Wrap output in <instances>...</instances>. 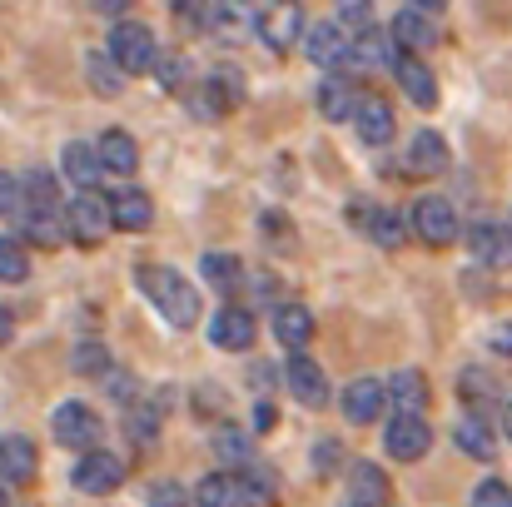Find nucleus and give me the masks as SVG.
<instances>
[{
	"label": "nucleus",
	"instance_id": "1",
	"mask_svg": "<svg viewBox=\"0 0 512 507\" xmlns=\"http://www.w3.org/2000/svg\"><path fill=\"white\" fill-rule=\"evenodd\" d=\"M140 289H145V299L160 309V319H165L170 329H194V324H199V289H194L179 269L145 264V269H140Z\"/></svg>",
	"mask_w": 512,
	"mask_h": 507
},
{
	"label": "nucleus",
	"instance_id": "2",
	"mask_svg": "<svg viewBox=\"0 0 512 507\" xmlns=\"http://www.w3.org/2000/svg\"><path fill=\"white\" fill-rule=\"evenodd\" d=\"M65 224H70V239L95 249L110 229H115V199L100 194V189H80L70 204H65Z\"/></svg>",
	"mask_w": 512,
	"mask_h": 507
},
{
	"label": "nucleus",
	"instance_id": "3",
	"mask_svg": "<svg viewBox=\"0 0 512 507\" xmlns=\"http://www.w3.org/2000/svg\"><path fill=\"white\" fill-rule=\"evenodd\" d=\"M110 55H115V65H120L125 75H145V70H155V60H160L155 35H150V25H140V20H120V25L110 30Z\"/></svg>",
	"mask_w": 512,
	"mask_h": 507
},
{
	"label": "nucleus",
	"instance_id": "4",
	"mask_svg": "<svg viewBox=\"0 0 512 507\" xmlns=\"http://www.w3.org/2000/svg\"><path fill=\"white\" fill-rule=\"evenodd\" d=\"M50 433H55V443L60 448H80V453H90L95 443H100V433H105V423H100V413L90 408V403H60L55 408V418H50Z\"/></svg>",
	"mask_w": 512,
	"mask_h": 507
},
{
	"label": "nucleus",
	"instance_id": "5",
	"mask_svg": "<svg viewBox=\"0 0 512 507\" xmlns=\"http://www.w3.org/2000/svg\"><path fill=\"white\" fill-rule=\"evenodd\" d=\"M383 448H388V458H398V463H418V458H428V448H433V428L423 423V413H393L388 428H383Z\"/></svg>",
	"mask_w": 512,
	"mask_h": 507
},
{
	"label": "nucleus",
	"instance_id": "6",
	"mask_svg": "<svg viewBox=\"0 0 512 507\" xmlns=\"http://www.w3.org/2000/svg\"><path fill=\"white\" fill-rule=\"evenodd\" d=\"M413 229H418V239L428 249H448L458 239V214H453V204L443 194H423L413 204Z\"/></svg>",
	"mask_w": 512,
	"mask_h": 507
},
{
	"label": "nucleus",
	"instance_id": "7",
	"mask_svg": "<svg viewBox=\"0 0 512 507\" xmlns=\"http://www.w3.org/2000/svg\"><path fill=\"white\" fill-rule=\"evenodd\" d=\"M304 50H309V60H314V65L339 70V65L353 60V30H348L343 20H319V25H309Z\"/></svg>",
	"mask_w": 512,
	"mask_h": 507
},
{
	"label": "nucleus",
	"instance_id": "8",
	"mask_svg": "<svg viewBox=\"0 0 512 507\" xmlns=\"http://www.w3.org/2000/svg\"><path fill=\"white\" fill-rule=\"evenodd\" d=\"M309 35V25H304V5L299 0H274L264 15H259V40L269 45V50H289V45H299Z\"/></svg>",
	"mask_w": 512,
	"mask_h": 507
},
{
	"label": "nucleus",
	"instance_id": "9",
	"mask_svg": "<svg viewBox=\"0 0 512 507\" xmlns=\"http://www.w3.org/2000/svg\"><path fill=\"white\" fill-rule=\"evenodd\" d=\"M239 100H244L239 70H209V80H204L199 95H194V115H199V120H219V115H229Z\"/></svg>",
	"mask_w": 512,
	"mask_h": 507
},
{
	"label": "nucleus",
	"instance_id": "10",
	"mask_svg": "<svg viewBox=\"0 0 512 507\" xmlns=\"http://www.w3.org/2000/svg\"><path fill=\"white\" fill-rule=\"evenodd\" d=\"M120 483H125V463H120L115 453H100V448L80 453V463H75V488H80V493L105 498V493H115Z\"/></svg>",
	"mask_w": 512,
	"mask_h": 507
},
{
	"label": "nucleus",
	"instance_id": "11",
	"mask_svg": "<svg viewBox=\"0 0 512 507\" xmlns=\"http://www.w3.org/2000/svg\"><path fill=\"white\" fill-rule=\"evenodd\" d=\"M339 408H343V418L348 423H378L383 418V408H393V398H388V383H378V378H353L348 388H343V398H339Z\"/></svg>",
	"mask_w": 512,
	"mask_h": 507
},
{
	"label": "nucleus",
	"instance_id": "12",
	"mask_svg": "<svg viewBox=\"0 0 512 507\" xmlns=\"http://www.w3.org/2000/svg\"><path fill=\"white\" fill-rule=\"evenodd\" d=\"M284 383H289V393H294L304 408H329V373H324L309 353H289Z\"/></svg>",
	"mask_w": 512,
	"mask_h": 507
},
{
	"label": "nucleus",
	"instance_id": "13",
	"mask_svg": "<svg viewBox=\"0 0 512 507\" xmlns=\"http://www.w3.org/2000/svg\"><path fill=\"white\" fill-rule=\"evenodd\" d=\"M209 343L224 348V353H244L254 343V309H239V304H224L214 319H209Z\"/></svg>",
	"mask_w": 512,
	"mask_h": 507
},
{
	"label": "nucleus",
	"instance_id": "14",
	"mask_svg": "<svg viewBox=\"0 0 512 507\" xmlns=\"http://www.w3.org/2000/svg\"><path fill=\"white\" fill-rule=\"evenodd\" d=\"M393 75H398L403 95H408L418 110H433V105H438V80H433V70L423 65V55H408V50H398V60H393Z\"/></svg>",
	"mask_w": 512,
	"mask_h": 507
},
{
	"label": "nucleus",
	"instance_id": "15",
	"mask_svg": "<svg viewBox=\"0 0 512 507\" xmlns=\"http://www.w3.org/2000/svg\"><path fill=\"white\" fill-rule=\"evenodd\" d=\"M388 35H393V45H398V50H408V55H418V50H433V45H438V25H433V15H428V10H418V5L398 10Z\"/></svg>",
	"mask_w": 512,
	"mask_h": 507
},
{
	"label": "nucleus",
	"instance_id": "16",
	"mask_svg": "<svg viewBox=\"0 0 512 507\" xmlns=\"http://www.w3.org/2000/svg\"><path fill=\"white\" fill-rule=\"evenodd\" d=\"M35 473H40L35 443L20 438V433H5V438H0V478H5L10 488H20V483H30Z\"/></svg>",
	"mask_w": 512,
	"mask_h": 507
},
{
	"label": "nucleus",
	"instance_id": "17",
	"mask_svg": "<svg viewBox=\"0 0 512 507\" xmlns=\"http://www.w3.org/2000/svg\"><path fill=\"white\" fill-rule=\"evenodd\" d=\"M353 125H358V140L363 145H388L393 140V105L383 100V95H363L358 100V110H353Z\"/></svg>",
	"mask_w": 512,
	"mask_h": 507
},
{
	"label": "nucleus",
	"instance_id": "18",
	"mask_svg": "<svg viewBox=\"0 0 512 507\" xmlns=\"http://www.w3.org/2000/svg\"><path fill=\"white\" fill-rule=\"evenodd\" d=\"M60 169H65V179H70L75 189H95V184H100V174H110V169H105V155H100V145L90 150L85 140L65 145V155H60Z\"/></svg>",
	"mask_w": 512,
	"mask_h": 507
},
{
	"label": "nucleus",
	"instance_id": "19",
	"mask_svg": "<svg viewBox=\"0 0 512 507\" xmlns=\"http://www.w3.org/2000/svg\"><path fill=\"white\" fill-rule=\"evenodd\" d=\"M274 338L289 348V353H304L314 343V314L304 304H279L274 309Z\"/></svg>",
	"mask_w": 512,
	"mask_h": 507
},
{
	"label": "nucleus",
	"instance_id": "20",
	"mask_svg": "<svg viewBox=\"0 0 512 507\" xmlns=\"http://www.w3.org/2000/svg\"><path fill=\"white\" fill-rule=\"evenodd\" d=\"M448 140L438 135V130H418L413 140H408V169L413 174H448Z\"/></svg>",
	"mask_w": 512,
	"mask_h": 507
},
{
	"label": "nucleus",
	"instance_id": "21",
	"mask_svg": "<svg viewBox=\"0 0 512 507\" xmlns=\"http://www.w3.org/2000/svg\"><path fill=\"white\" fill-rule=\"evenodd\" d=\"M259 15L264 10H254V0H219L214 10H209V25L219 30V35H229V40H239V35H259Z\"/></svg>",
	"mask_w": 512,
	"mask_h": 507
},
{
	"label": "nucleus",
	"instance_id": "22",
	"mask_svg": "<svg viewBox=\"0 0 512 507\" xmlns=\"http://www.w3.org/2000/svg\"><path fill=\"white\" fill-rule=\"evenodd\" d=\"M110 199H115V229L140 234V229L155 224V199H150L145 189H120V194H110Z\"/></svg>",
	"mask_w": 512,
	"mask_h": 507
},
{
	"label": "nucleus",
	"instance_id": "23",
	"mask_svg": "<svg viewBox=\"0 0 512 507\" xmlns=\"http://www.w3.org/2000/svg\"><path fill=\"white\" fill-rule=\"evenodd\" d=\"M15 214H20V229H25L30 244H60L70 234L65 209H15Z\"/></svg>",
	"mask_w": 512,
	"mask_h": 507
},
{
	"label": "nucleus",
	"instance_id": "24",
	"mask_svg": "<svg viewBox=\"0 0 512 507\" xmlns=\"http://www.w3.org/2000/svg\"><path fill=\"white\" fill-rule=\"evenodd\" d=\"M199 274H204V284H209L214 294H234V289L244 284V264H239L234 254H224V249H209V254L199 259Z\"/></svg>",
	"mask_w": 512,
	"mask_h": 507
},
{
	"label": "nucleus",
	"instance_id": "25",
	"mask_svg": "<svg viewBox=\"0 0 512 507\" xmlns=\"http://www.w3.org/2000/svg\"><path fill=\"white\" fill-rule=\"evenodd\" d=\"M388 398H393L398 413H423V408H428V378H423L418 368H398V373L388 378Z\"/></svg>",
	"mask_w": 512,
	"mask_h": 507
},
{
	"label": "nucleus",
	"instance_id": "26",
	"mask_svg": "<svg viewBox=\"0 0 512 507\" xmlns=\"http://www.w3.org/2000/svg\"><path fill=\"white\" fill-rule=\"evenodd\" d=\"M358 100H363V95H358L343 75H329V80L319 85V115H324V120H353Z\"/></svg>",
	"mask_w": 512,
	"mask_h": 507
},
{
	"label": "nucleus",
	"instance_id": "27",
	"mask_svg": "<svg viewBox=\"0 0 512 507\" xmlns=\"http://www.w3.org/2000/svg\"><path fill=\"white\" fill-rule=\"evenodd\" d=\"M20 209H60V179L50 169H25V179H20Z\"/></svg>",
	"mask_w": 512,
	"mask_h": 507
},
{
	"label": "nucleus",
	"instance_id": "28",
	"mask_svg": "<svg viewBox=\"0 0 512 507\" xmlns=\"http://www.w3.org/2000/svg\"><path fill=\"white\" fill-rule=\"evenodd\" d=\"M468 249H473V259L508 269V229H498V224H473V229H468Z\"/></svg>",
	"mask_w": 512,
	"mask_h": 507
},
{
	"label": "nucleus",
	"instance_id": "29",
	"mask_svg": "<svg viewBox=\"0 0 512 507\" xmlns=\"http://www.w3.org/2000/svg\"><path fill=\"white\" fill-rule=\"evenodd\" d=\"M453 443L468 453V458H478V463H488L498 448H493V428H488V418L483 413H473V418H463L458 428H453Z\"/></svg>",
	"mask_w": 512,
	"mask_h": 507
},
{
	"label": "nucleus",
	"instance_id": "30",
	"mask_svg": "<svg viewBox=\"0 0 512 507\" xmlns=\"http://www.w3.org/2000/svg\"><path fill=\"white\" fill-rule=\"evenodd\" d=\"M348 488H353V503L378 507L388 498V473H383L378 463H353V468H348Z\"/></svg>",
	"mask_w": 512,
	"mask_h": 507
},
{
	"label": "nucleus",
	"instance_id": "31",
	"mask_svg": "<svg viewBox=\"0 0 512 507\" xmlns=\"http://www.w3.org/2000/svg\"><path fill=\"white\" fill-rule=\"evenodd\" d=\"M239 498H244V478H234V473H209L194 488V503L199 507H239Z\"/></svg>",
	"mask_w": 512,
	"mask_h": 507
},
{
	"label": "nucleus",
	"instance_id": "32",
	"mask_svg": "<svg viewBox=\"0 0 512 507\" xmlns=\"http://www.w3.org/2000/svg\"><path fill=\"white\" fill-rule=\"evenodd\" d=\"M100 155H105L110 174H135V165H140V145L125 130H105L100 135Z\"/></svg>",
	"mask_w": 512,
	"mask_h": 507
},
{
	"label": "nucleus",
	"instance_id": "33",
	"mask_svg": "<svg viewBox=\"0 0 512 507\" xmlns=\"http://www.w3.org/2000/svg\"><path fill=\"white\" fill-rule=\"evenodd\" d=\"M85 75H90L95 95H105V100H115V95H120L125 70L115 65V55H110V50H90V55H85Z\"/></svg>",
	"mask_w": 512,
	"mask_h": 507
},
{
	"label": "nucleus",
	"instance_id": "34",
	"mask_svg": "<svg viewBox=\"0 0 512 507\" xmlns=\"http://www.w3.org/2000/svg\"><path fill=\"white\" fill-rule=\"evenodd\" d=\"M408 214L403 209H378L373 214V224H368V239L378 244V249H403L408 244Z\"/></svg>",
	"mask_w": 512,
	"mask_h": 507
},
{
	"label": "nucleus",
	"instance_id": "35",
	"mask_svg": "<svg viewBox=\"0 0 512 507\" xmlns=\"http://www.w3.org/2000/svg\"><path fill=\"white\" fill-rule=\"evenodd\" d=\"M458 398H463L473 413H483L488 403H498V378H493L488 368H463V378H458Z\"/></svg>",
	"mask_w": 512,
	"mask_h": 507
},
{
	"label": "nucleus",
	"instance_id": "36",
	"mask_svg": "<svg viewBox=\"0 0 512 507\" xmlns=\"http://www.w3.org/2000/svg\"><path fill=\"white\" fill-rule=\"evenodd\" d=\"M214 453H219L229 468H249V463H254V438H249L244 428L224 423V428L214 433Z\"/></svg>",
	"mask_w": 512,
	"mask_h": 507
},
{
	"label": "nucleus",
	"instance_id": "37",
	"mask_svg": "<svg viewBox=\"0 0 512 507\" xmlns=\"http://www.w3.org/2000/svg\"><path fill=\"white\" fill-rule=\"evenodd\" d=\"M398 55L388 50V40L378 35V30H363L358 40H353V60L348 65H358V70H378V65H393Z\"/></svg>",
	"mask_w": 512,
	"mask_h": 507
},
{
	"label": "nucleus",
	"instance_id": "38",
	"mask_svg": "<svg viewBox=\"0 0 512 507\" xmlns=\"http://www.w3.org/2000/svg\"><path fill=\"white\" fill-rule=\"evenodd\" d=\"M70 368L80 373V378H105L110 373V348L105 343H75V353H70Z\"/></svg>",
	"mask_w": 512,
	"mask_h": 507
},
{
	"label": "nucleus",
	"instance_id": "39",
	"mask_svg": "<svg viewBox=\"0 0 512 507\" xmlns=\"http://www.w3.org/2000/svg\"><path fill=\"white\" fill-rule=\"evenodd\" d=\"M30 279V259H25V244L0 234V284H20Z\"/></svg>",
	"mask_w": 512,
	"mask_h": 507
},
{
	"label": "nucleus",
	"instance_id": "40",
	"mask_svg": "<svg viewBox=\"0 0 512 507\" xmlns=\"http://www.w3.org/2000/svg\"><path fill=\"white\" fill-rule=\"evenodd\" d=\"M125 438L140 443V448H150V443L160 438V418H155V408H130V413H125Z\"/></svg>",
	"mask_w": 512,
	"mask_h": 507
},
{
	"label": "nucleus",
	"instance_id": "41",
	"mask_svg": "<svg viewBox=\"0 0 512 507\" xmlns=\"http://www.w3.org/2000/svg\"><path fill=\"white\" fill-rule=\"evenodd\" d=\"M155 80H160V90H184L189 60H184V55H160V60H155Z\"/></svg>",
	"mask_w": 512,
	"mask_h": 507
},
{
	"label": "nucleus",
	"instance_id": "42",
	"mask_svg": "<svg viewBox=\"0 0 512 507\" xmlns=\"http://www.w3.org/2000/svg\"><path fill=\"white\" fill-rule=\"evenodd\" d=\"M473 507H512V483L503 478H483L473 488Z\"/></svg>",
	"mask_w": 512,
	"mask_h": 507
},
{
	"label": "nucleus",
	"instance_id": "43",
	"mask_svg": "<svg viewBox=\"0 0 512 507\" xmlns=\"http://www.w3.org/2000/svg\"><path fill=\"white\" fill-rule=\"evenodd\" d=\"M184 503H189V493H184L174 478H165V483L150 488V507H184Z\"/></svg>",
	"mask_w": 512,
	"mask_h": 507
},
{
	"label": "nucleus",
	"instance_id": "44",
	"mask_svg": "<svg viewBox=\"0 0 512 507\" xmlns=\"http://www.w3.org/2000/svg\"><path fill=\"white\" fill-rule=\"evenodd\" d=\"M20 209V179H10V169H0V214Z\"/></svg>",
	"mask_w": 512,
	"mask_h": 507
},
{
	"label": "nucleus",
	"instance_id": "45",
	"mask_svg": "<svg viewBox=\"0 0 512 507\" xmlns=\"http://www.w3.org/2000/svg\"><path fill=\"white\" fill-rule=\"evenodd\" d=\"M314 468H319V473H329V468H339V443H334V438H324V443H314Z\"/></svg>",
	"mask_w": 512,
	"mask_h": 507
},
{
	"label": "nucleus",
	"instance_id": "46",
	"mask_svg": "<svg viewBox=\"0 0 512 507\" xmlns=\"http://www.w3.org/2000/svg\"><path fill=\"white\" fill-rule=\"evenodd\" d=\"M488 343H493L498 353H512V324H498V329H493V338H488Z\"/></svg>",
	"mask_w": 512,
	"mask_h": 507
},
{
	"label": "nucleus",
	"instance_id": "47",
	"mask_svg": "<svg viewBox=\"0 0 512 507\" xmlns=\"http://www.w3.org/2000/svg\"><path fill=\"white\" fill-rule=\"evenodd\" d=\"M95 10H105V15H125L130 0H95Z\"/></svg>",
	"mask_w": 512,
	"mask_h": 507
},
{
	"label": "nucleus",
	"instance_id": "48",
	"mask_svg": "<svg viewBox=\"0 0 512 507\" xmlns=\"http://www.w3.org/2000/svg\"><path fill=\"white\" fill-rule=\"evenodd\" d=\"M10 334H15V319H10V309H0V343H10Z\"/></svg>",
	"mask_w": 512,
	"mask_h": 507
},
{
	"label": "nucleus",
	"instance_id": "49",
	"mask_svg": "<svg viewBox=\"0 0 512 507\" xmlns=\"http://www.w3.org/2000/svg\"><path fill=\"white\" fill-rule=\"evenodd\" d=\"M413 5H418V10H428V15H438V10H443L448 0H413Z\"/></svg>",
	"mask_w": 512,
	"mask_h": 507
},
{
	"label": "nucleus",
	"instance_id": "50",
	"mask_svg": "<svg viewBox=\"0 0 512 507\" xmlns=\"http://www.w3.org/2000/svg\"><path fill=\"white\" fill-rule=\"evenodd\" d=\"M503 433H508V438H512V403H508V408H503Z\"/></svg>",
	"mask_w": 512,
	"mask_h": 507
},
{
	"label": "nucleus",
	"instance_id": "51",
	"mask_svg": "<svg viewBox=\"0 0 512 507\" xmlns=\"http://www.w3.org/2000/svg\"><path fill=\"white\" fill-rule=\"evenodd\" d=\"M348 507H368V503H348Z\"/></svg>",
	"mask_w": 512,
	"mask_h": 507
}]
</instances>
